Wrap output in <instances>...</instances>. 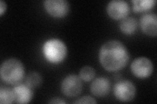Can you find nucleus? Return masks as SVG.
<instances>
[{
    "instance_id": "2eb2a0df",
    "label": "nucleus",
    "mask_w": 157,
    "mask_h": 104,
    "mask_svg": "<svg viewBox=\"0 0 157 104\" xmlns=\"http://www.w3.org/2000/svg\"><path fill=\"white\" fill-rule=\"evenodd\" d=\"M26 83L28 86L32 88L38 87L42 83V77L40 74L36 72L29 73L26 77Z\"/></svg>"
},
{
    "instance_id": "6e6552de",
    "label": "nucleus",
    "mask_w": 157,
    "mask_h": 104,
    "mask_svg": "<svg viewBox=\"0 0 157 104\" xmlns=\"http://www.w3.org/2000/svg\"><path fill=\"white\" fill-rule=\"evenodd\" d=\"M46 11L55 18L65 17L70 11V3L66 0H46L44 2Z\"/></svg>"
},
{
    "instance_id": "a211bd4d",
    "label": "nucleus",
    "mask_w": 157,
    "mask_h": 104,
    "mask_svg": "<svg viewBox=\"0 0 157 104\" xmlns=\"http://www.w3.org/2000/svg\"><path fill=\"white\" fill-rule=\"evenodd\" d=\"M7 4L3 1H0V15H3V14L6 11Z\"/></svg>"
},
{
    "instance_id": "4468645a",
    "label": "nucleus",
    "mask_w": 157,
    "mask_h": 104,
    "mask_svg": "<svg viewBox=\"0 0 157 104\" xmlns=\"http://www.w3.org/2000/svg\"><path fill=\"white\" fill-rule=\"evenodd\" d=\"M14 101L13 90L8 87L2 86L0 88V103L2 104L12 103Z\"/></svg>"
},
{
    "instance_id": "9b49d317",
    "label": "nucleus",
    "mask_w": 157,
    "mask_h": 104,
    "mask_svg": "<svg viewBox=\"0 0 157 104\" xmlns=\"http://www.w3.org/2000/svg\"><path fill=\"white\" fill-rule=\"evenodd\" d=\"M111 88V82L105 77H98L93 81L90 85V91L97 97H104L109 94Z\"/></svg>"
},
{
    "instance_id": "ddd939ff",
    "label": "nucleus",
    "mask_w": 157,
    "mask_h": 104,
    "mask_svg": "<svg viewBox=\"0 0 157 104\" xmlns=\"http://www.w3.org/2000/svg\"><path fill=\"white\" fill-rule=\"evenodd\" d=\"M132 9L135 13H144L152 9L156 2L155 0H133Z\"/></svg>"
},
{
    "instance_id": "f8f14e48",
    "label": "nucleus",
    "mask_w": 157,
    "mask_h": 104,
    "mask_svg": "<svg viewBox=\"0 0 157 104\" xmlns=\"http://www.w3.org/2000/svg\"><path fill=\"white\" fill-rule=\"evenodd\" d=\"M122 33L126 34H132L135 33L137 27V22L134 17H126L122 20L119 24Z\"/></svg>"
},
{
    "instance_id": "f257e3e1",
    "label": "nucleus",
    "mask_w": 157,
    "mask_h": 104,
    "mask_svg": "<svg viewBox=\"0 0 157 104\" xmlns=\"http://www.w3.org/2000/svg\"><path fill=\"white\" fill-rule=\"evenodd\" d=\"M130 54L121 42L111 40L101 46L99 52V61L106 70L115 72L122 70L129 62Z\"/></svg>"
},
{
    "instance_id": "7ed1b4c3",
    "label": "nucleus",
    "mask_w": 157,
    "mask_h": 104,
    "mask_svg": "<svg viewBox=\"0 0 157 104\" xmlns=\"http://www.w3.org/2000/svg\"><path fill=\"white\" fill-rule=\"evenodd\" d=\"M43 53L48 62L52 64H59L66 59L67 49L62 41L58 38H51L44 43Z\"/></svg>"
},
{
    "instance_id": "1a4fd4ad",
    "label": "nucleus",
    "mask_w": 157,
    "mask_h": 104,
    "mask_svg": "<svg viewBox=\"0 0 157 104\" xmlns=\"http://www.w3.org/2000/svg\"><path fill=\"white\" fill-rule=\"evenodd\" d=\"M140 26L144 33L151 37L157 34V16L153 13H146L140 18Z\"/></svg>"
},
{
    "instance_id": "0eeeda50",
    "label": "nucleus",
    "mask_w": 157,
    "mask_h": 104,
    "mask_svg": "<svg viewBox=\"0 0 157 104\" xmlns=\"http://www.w3.org/2000/svg\"><path fill=\"white\" fill-rule=\"evenodd\" d=\"M130 12L129 4L124 0H113L108 3L107 13L112 19L119 20L128 17Z\"/></svg>"
},
{
    "instance_id": "9d476101",
    "label": "nucleus",
    "mask_w": 157,
    "mask_h": 104,
    "mask_svg": "<svg viewBox=\"0 0 157 104\" xmlns=\"http://www.w3.org/2000/svg\"><path fill=\"white\" fill-rule=\"evenodd\" d=\"M14 101L17 103H28L32 100L33 96V88L27 84L19 83L13 88Z\"/></svg>"
},
{
    "instance_id": "dca6fc26",
    "label": "nucleus",
    "mask_w": 157,
    "mask_h": 104,
    "mask_svg": "<svg viewBox=\"0 0 157 104\" xmlns=\"http://www.w3.org/2000/svg\"><path fill=\"white\" fill-rule=\"evenodd\" d=\"M80 77L85 81H90L94 79L96 76V70L92 66H85L80 70Z\"/></svg>"
},
{
    "instance_id": "20e7f679",
    "label": "nucleus",
    "mask_w": 157,
    "mask_h": 104,
    "mask_svg": "<svg viewBox=\"0 0 157 104\" xmlns=\"http://www.w3.org/2000/svg\"><path fill=\"white\" fill-rule=\"evenodd\" d=\"M113 93L117 100L121 102H128L134 98L136 94V88L132 81L122 80L115 85Z\"/></svg>"
},
{
    "instance_id": "39448f33",
    "label": "nucleus",
    "mask_w": 157,
    "mask_h": 104,
    "mask_svg": "<svg viewBox=\"0 0 157 104\" xmlns=\"http://www.w3.org/2000/svg\"><path fill=\"white\" fill-rule=\"evenodd\" d=\"M130 69L136 77L145 79L149 77L153 74L154 66L149 59L145 57H140L132 61Z\"/></svg>"
},
{
    "instance_id": "f3484780",
    "label": "nucleus",
    "mask_w": 157,
    "mask_h": 104,
    "mask_svg": "<svg viewBox=\"0 0 157 104\" xmlns=\"http://www.w3.org/2000/svg\"><path fill=\"white\" fill-rule=\"evenodd\" d=\"M75 103H97L95 99L92 98L91 96H85L80 98H78L75 102Z\"/></svg>"
},
{
    "instance_id": "f03ea898",
    "label": "nucleus",
    "mask_w": 157,
    "mask_h": 104,
    "mask_svg": "<svg viewBox=\"0 0 157 104\" xmlns=\"http://www.w3.org/2000/svg\"><path fill=\"white\" fill-rule=\"evenodd\" d=\"M0 76L3 82L10 85H16L21 83L25 76L23 63L14 58L7 59L2 64Z\"/></svg>"
},
{
    "instance_id": "423d86ee",
    "label": "nucleus",
    "mask_w": 157,
    "mask_h": 104,
    "mask_svg": "<svg viewBox=\"0 0 157 104\" xmlns=\"http://www.w3.org/2000/svg\"><path fill=\"white\" fill-rule=\"evenodd\" d=\"M82 88V80L80 77L75 74L67 76L61 83V91L67 97H75L78 95Z\"/></svg>"
},
{
    "instance_id": "6ab92c4d",
    "label": "nucleus",
    "mask_w": 157,
    "mask_h": 104,
    "mask_svg": "<svg viewBox=\"0 0 157 104\" xmlns=\"http://www.w3.org/2000/svg\"><path fill=\"white\" fill-rule=\"evenodd\" d=\"M49 103H66V102L62 100L60 98H55L51 99V100L48 102Z\"/></svg>"
}]
</instances>
